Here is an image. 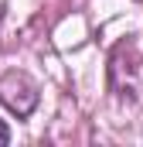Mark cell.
I'll list each match as a JSON object with an SVG mask.
<instances>
[{"label":"cell","mask_w":143,"mask_h":147,"mask_svg":"<svg viewBox=\"0 0 143 147\" xmlns=\"http://www.w3.org/2000/svg\"><path fill=\"white\" fill-rule=\"evenodd\" d=\"M0 103L7 110H14L17 116H27L37 106V86L24 72H7L0 79Z\"/></svg>","instance_id":"cell-1"},{"label":"cell","mask_w":143,"mask_h":147,"mask_svg":"<svg viewBox=\"0 0 143 147\" xmlns=\"http://www.w3.org/2000/svg\"><path fill=\"white\" fill-rule=\"evenodd\" d=\"M7 144H10V130H7L3 120H0V147H7Z\"/></svg>","instance_id":"cell-2"}]
</instances>
